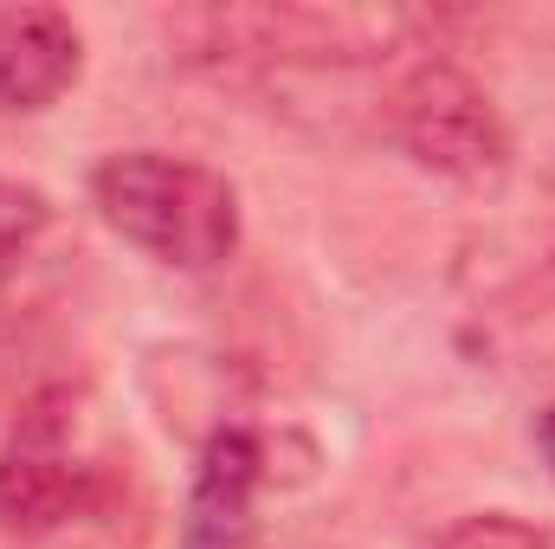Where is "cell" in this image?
Listing matches in <instances>:
<instances>
[{
  "mask_svg": "<svg viewBox=\"0 0 555 549\" xmlns=\"http://www.w3.org/2000/svg\"><path fill=\"white\" fill-rule=\"evenodd\" d=\"M91 201L117 240H130L155 266L214 272L240 246V194L227 175L188 155L124 149L91 168Z\"/></svg>",
  "mask_w": 555,
  "mask_h": 549,
  "instance_id": "6da1fadb",
  "label": "cell"
},
{
  "mask_svg": "<svg viewBox=\"0 0 555 549\" xmlns=\"http://www.w3.org/2000/svg\"><path fill=\"white\" fill-rule=\"evenodd\" d=\"M420 20L401 7H207L181 13L175 33H194V59H259V65H375Z\"/></svg>",
  "mask_w": 555,
  "mask_h": 549,
  "instance_id": "7a4b0ae2",
  "label": "cell"
},
{
  "mask_svg": "<svg viewBox=\"0 0 555 549\" xmlns=\"http://www.w3.org/2000/svg\"><path fill=\"white\" fill-rule=\"evenodd\" d=\"M104 505V465L78 446L72 395H39L13 420L0 446V531L7 537H59Z\"/></svg>",
  "mask_w": 555,
  "mask_h": 549,
  "instance_id": "3957f363",
  "label": "cell"
},
{
  "mask_svg": "<svg viewBox=\"0 0 555 549\" xmlns=\"http://www.w3.org/2000/svg\"><path fill=\"white\" fill-rule=\"evenodd\" d=\"M388 137L414 168L446 181H498L511 162V130L491 91L452 59H420L388 91Z\"/></svg>",
  "mask_w": 555,
  "mask_h": 549,
  "instance_id": "277c9868",
  "label": "cell"
},
{
  "mask_svg": "<svg viewBox=\"0 0 555 549\" xmlns=\"http://www.w3.org/2000/svg\"><path fill=\"white\" fill-rule=\"evenodd\" d=\"M266 485V433L227 420L201 439V465L181 511V549H246L253 544V498Z\"/></svg>",
  "mask_w": 555,
  "mask_h": 549,
  "instance_id": "5b68a950",
  "label": "cell"
},
{
  "mask_svg": "<svg viewBox=\"0 0 555 549\" xmlns=\"http://www.w3.org/2000/svg\"><path fill=\"white\" fill-rule=\"evenodd\" d=\"M85 65V39L59 7H7L0 13V111L26 117L72 91Z\"/></svg>",
  "mask_w": 555,
  "mask_h": 549,
  "instance_id": "8992f818",
  "label": "cell"
},
{
  "mask_svg": "<svg viewBox=\"0 0 555 549\" xmlns=\"http://www.w3.org/2000/svg\"><path fill=\"white\" fill-rule=\"evenodd\" d=\"M46 227H52V201H46L33 181H7V175H0V278L33 253V240H39Z\"/></svg>",
  "mask_w": 555,
  "mask_h": 549,
  "instance_id": "52a82bcc",
  "label": "cell"
},
{
  "mask_svg": "<svg viewBox=\"0 0 555 549\" xmlns=\"http://www.w3.org/2000/svg\"><path fill=\"white\" fill-rule=\"evenodd\" d=\"M433 549H550V537L537 524L511 518V511H472V518L446 524L433 537Z\"/></svg>",
  "mask_w": 555,
  "mask_h": 549,
  "instance_id": "ba28073f",
  "label": "cell"
},
{
  "mask_svg": "<svg viewBox=\"0 0 555 549\" xmlns=\"http://www.w3.org/2000/svg\"><path fill=\"white\" fill-rule=\"evenodd\" d=\"M530 439H537V452H543V465L555 472V401L537 413V426H530Z\"/></svg>",
  "mask_w": 555,
  "mask_h": 549,
  "instance_id": "9c48e42d",
  "label": "cell"
}]
</instances>
